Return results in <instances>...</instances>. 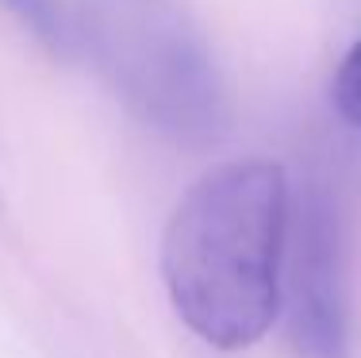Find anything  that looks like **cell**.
Segmentation results:
<instances>
[{"label": "cell", "instance_id": "cell-3", "mask_svg": "<svg viewBox=\"0 0 361 358\" xmlns=\"http://www.w3.org/2000/svg\"><path fill=\"white\" fill-rule=\"evenodd\" d=\"M296 220L288 274V339L300 358H346V293H342L338 216L331 189L307 181Z\"/></svg>", "mask_w": 361, "mask_h": 358}, {"label": "cell", "instance_id": "cell-1", "mask_svg": "<svg viewBox=\"0 0 361 358\" xmlns=\"http://www.w3.org/2000/svg\"><path fill=\"white\" fill-rule=\"evenodd\" d=\"M288 212V177L265 158L227 162L180 197L161 239V278L204 343L243 351L273 328Z\"/></svg>", "mask_w": 361, "mask_h": 358}, {"label": "cell", "instance_id": "cell-2", "mask_svg": "<svg viewBox=\"0 0 361 358\" xmlns=\"http://www.w3.org/2000/svg\"><path fill=\"white\" fill-rule=\"evenodd\" d=\"M73 20L100 78L161 139L208 147L227 135V81L185 0H77Z\"/></svg>", "mask_w": 361, "mask_h": 358}, {"label": "cell", "instance_id": "cell-5", "mask_svg": "<svg viewBox=\"0 0 361 358\" xmlns=\"http://www.w3.org/2000/svg\"><path fill=\"white\" fill-rule=\"evenodd\" d=\"M331 100L338 108V116L361 131V42H354L350 54L342 58L338 73H334V85H331Z\"/></svg>", "mask_w": 361, "mask_h": 358}, {"label": "cell", "instance_id": "cell-4", "mask_svg": "<svg viewBox=\"0 0 361 358\" xmlns=\"http://www.w3.org/2000/svg\"><path fill=\"white\" fill-rule=\"evenodd\" d=\"M0 4H4L42 47H50V50L70 47V23H66L58 0H0Z\"/></svg>", "mask_w": 361, "mask_h": 358}]
</instances>
